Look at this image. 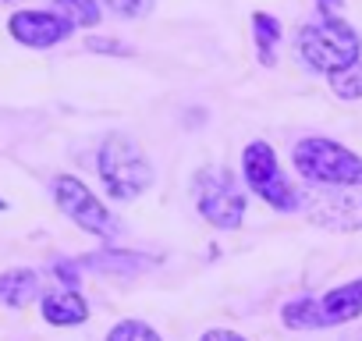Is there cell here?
<instances>
[{
	"label": "cell",
	"instance_id": "8992f818",
	"mask_svg": "<svg viewBox=\"0 0 362 341\" xmlns=\"http://www.w3.org/2000/svg\"><path fill=\"white\" fill-rule=\"evenodd\" d=\"M305 217L316 228L327 231H362V192L358 189H309L305 200Z\"/></svg>",
	"mask_w": 362,
	"mask_h": 341
},
{
	"label": "cell",
	"instance_id": "ba28073f",
	"mask_svg": "<svg viewBox=\"0 0 362 341\" xmlns=\"http://www.w3.org/2000/svg\"><path fill=\"white\" fill-rule=\"evenodd\" d=\"M8 29H11V36H15L18 43L40 47V50L61 43V40L71 33V25H68L61 15H54V11H18V15H11Z\"/></svg>",
	"mask_w": 362,
	"mask_h": 341
},
{
	"label": "cell",
	"instance_id": "e0dca14e",
	"mask_svg": "<svg viewBox=\"0 0 362 341\" xmlns=\"http://www.w3.org/2000/svg\"><path fill=\"white\" fill-rule=\"evenodd\" d=\"M107 341H160V334H156L146 320H121V323L107 334Z\"/></svg>",
	"mask_w": 362,
	"mask_h": 341
},
{
	"label": "cell",
	"instance_id": "7a4b0ae2",
	"mask_svg": "<svg viewBox=\"0 0 362 341\" xmlns=\"http://www.w3.org/2000/svg\"><path fill=\"white\" fill-rule=\"evenodd\" d=\"M298 57L313 68V71H323V75H337V71H348L358 64L362 57V40L358 33L341 22V18H320L313 25H302L298 40Z\"/></svg>",
	"mask_w": 362,
	"mask_h": 341
},
{
	"label": "cell",
	"instance_id": "ffe728a7",
	"mask_svg": "<svg viewBox=\"0 0 362 341\" xmlns=\"http://www.w3.org/2000/svg\"><path fill=\"white\" fill-rule=\"evenodd\" d=\"M199 341H245L238 330H224V327H214V330H206Z\"/></svg>",
	"mask_w": 362,
	"mask_h": 341
},
{
	"label": "cell",
	"instance_id": "ac0fdd59",
	"mask_svg": "<svg viewBox=\"0 0 362 341\" xmlns=\"http://www.w3.org/2000/svg\"><path fill=\"white\" fill-rule=\"evenodd\" d=\"M107 8L117 18H146L153 11V0H107Z\"/></svg>",
	"mask_w": 362,
	"mask_h": 341
},
{
	"label": "cell",
	"instance_id": "44dd1931",
	"mask_svg": "<svg viewBox=\"0 0 362 341\" xmlns=\"http://www.w3.org/2000/svg\"><path fill=\"white\" fill-rule=\"evenodd\" d=\"M316 8H320V18H337L341 0H316Z\"/></svg>",
	"mask_w": 362,
	"mask_h": 341
},
{
	"label": "cell",
	"instance_id": "30bf717a",
	"mask_svg": "<svg viewBox=\"0 0 362 341\" xmlns=\"http://www.w3.org/2000/svg\"><path fill=\"white\" fill-rule=\"evenodd\" d=\"M43 316L54 327H75V323L89 320V306H86V299L75 288H61V291L43 295Z\"/></svg>",
	"mask_w": 362,
	"mask_h": 341
},
{
	"label": "cell",
	"instance_id": "5b68a950",
	"mask_svg": "<svg viewBox=\"0 0 362 341\" xmlns=\"http://www.w3.org/2000/svg\"><path fill=\"white\" fill-rule=\"evenodd\" d=\"M242 175H245V185H249L263 203H270L274 210H284V214L298 210L302 200H298V192L291 189V182L281 175V163H277V153H274L270 142L256 139V142H249V146L242 149Z\"/></svg>",
	"mask_w": 362,
	"mask_h": 341
},
{
	"label": "cell",
	"instance_id": "52a82bcc",
	"mask_svg": "<svg viewBox=\"0 0 362 341\" xmlns=\"http://www.w3.org/2000/svg\"><path fill=\"white\" fill-rule=\"evenodd\" d=\"M54 196H57V207L89 235H100V238H114L117 235V217L89 192V185H82L75 175H61L54 182Z\"/></svg>",
	"mask_w": 362,
	"mask_h": 341
},
{
	"label": "cell",
	"instance_id": "9c48e42d",
	"mask_svg": "<svg viewBox=\"0 0 362 341\" xmlns=\"http://www.w3.org/2000/svg\"><path fill=\"white\" fill-rule=\"evenodd\" d=\"M355 316H362V277L327 291L320 299V320L323 327H337V323H351Z\"/></svg>",
	"mask_w": 362,
	"mask_h": 341
},
{
	"label": "cell",
	"instance_id": "7c38bea8",
	"mask_svg": "<svg viewBox=\"0 0 362 341\" xmlns=\"http://www.w3.org/2000/svg\"><path fill=\"white\" fill-rule=\"evenodd\" d=\"M36 295H40V277L33 270H8L4 277H0V299H4L11 309L29 306Z\"/></svg>",
	"mask_w": 362,
	"mask_h": 341
},
{
	"label": "cell",
	"instance_id": "4fadbf2b",
	"mask_svg": "<svg viewBox=\"0 0 362 341\" xmlns=\"http://www.w3.org/2000/svg\"><path fill=\"white\" fill-rule=\"evenodd\" d=\"M281 323H284L288 330H316V327H323V320H320V299L302 295V299L284 302Z\"/></svg>",
	"mask_w": 362,
	"mask_h": 341
},
{
	"label": "cell",
	"instance_id": "d6986e66",
	"mask_svg": "<svg viewBox=\"0 0 362 341\" xmlns=\"http://www.w3.org/2000/svg\"><path fill=\"white\" fill-rule=\"evenodd\" d=\"M86 47H89V50H96V54H117V57H128V54H132V47H124L121 40H103V36L86 40Z\"/></svg>",
	"mask_w": 362,
	"mask_h": 341
},
{
	"label": "cell",
	"instance_id": "7402d4cb",
	"mask_svg": "<svg viewBox=\"0 0 362 341\" xmlns=\"http://www.w3.org/2000/svg\"><path fill=\"white\" fill-rule=\"evenodd\" d=\"M4 4H8V0H4Z\"/></svg>",
	"mask_w": 362,
	"mask_h": 341
},
{
	"label": "cell",
	"instance_id": "277c9868",
	"mask_svg": "<svg viewBox=\"0 0 362 341\" xmlns=\"http://www.w3.org/2000/svg\"><path fill=\"white\" fill-rule=\"evenodd\" d=\"M196 203L206 224L221 231H235L245 221V192L238 189L228 167H203L196 175Z\"/></svg>",
	"mask_w": 362,
	"mask_h": 341
},
{
	"label": "cell",
	"instance_id": "8fae6325",
	"mask_svg": "<svg viewBox=\"0 0 362 341\" xmlns=\"http://www.w3.org/2000/svg\"><path fill=\"white\" fill-rule=\"evenodd\" d=\"M252 40H256V57L263 68H274L277 64V43H281V18L267 15V11H256L252 15Z\"/></svg>",
	"mask_w": 362,
	"mask_h": 341
},
{
	"label": "cell",
	"instance_id": "3957f363",
	"mask_svg": "<svg viewBox=\"0 0 362 341\" xmlns=\"http://www.w3.org/2000/svg\"><path fill=\"white\" fill-rule=\"evenodd\" d=\"M100 178L110 200L128 203L139 200L149 185H153V163L142 153V146H135L128 135H110L100 149Z\"/></svg>",
	"mask_w": 362,
	"mask_h": 341
},
{
	"label": "cell",
	"instance_id": "9a60e30c",
	"mask_svg": "<svg viewBox=\"0 0 362 341\" xmlns=\"http://www.w3.org/2000/svg\"><path fill=\"white\" fill-rule=\"evenodd\" d=\"M57 4V15L75 29V25H82V29H93V25H100V8H96V0H54Z\"/></svg>",
	"mask_w": 362,
	"mask_h": 341
},
{
	"label": "cell",
	"instance_id": "2e32d148",
	"mask_svg": "<svg viewBox=\"0 0 362 341\" xmlns=\"http://www.w3.org/2000/svg\"><path fill=\"white\" fill-rule=\"evenodd\" d=\"M330 89H334L341 100H362V64L330 75Z\"/></svg>",
	"mask_w": 362,
	"mask_h": 341
},
{
	"label": "cell",
	"instance_id": "5bb4252c",
	"mask_svg": "<svg viewBox=\"0 0 362 341\" xmlns=\"http://www.w3.org/2000/svg\"><path fill=\"white\" fill-rule=\"evenodd\" d=\"M146 256H135V253H100V256H86L82 263L86 267H93V270H110V274H117V270H124V274H139V270H146L149 263H142Z\"/></svg>",
	"mask_w": 362,
	"mask_h": 341
},
{
	"label": "cell",
	"instance_id": "6da1fadb",
	"mask_svg": "<svg viewBox=\"0 0 362 341\" xmlns=\"http://www.w3.org/2000/svg\"><path fill=\"white\" fill-rule=\"evenodd\" d=\"M295 170L323 189H362V156L334 139L309 135L291 149Z\"/></svg>",
	"mask_w": 362,
	"mask_h": 341
}]
</instances>
